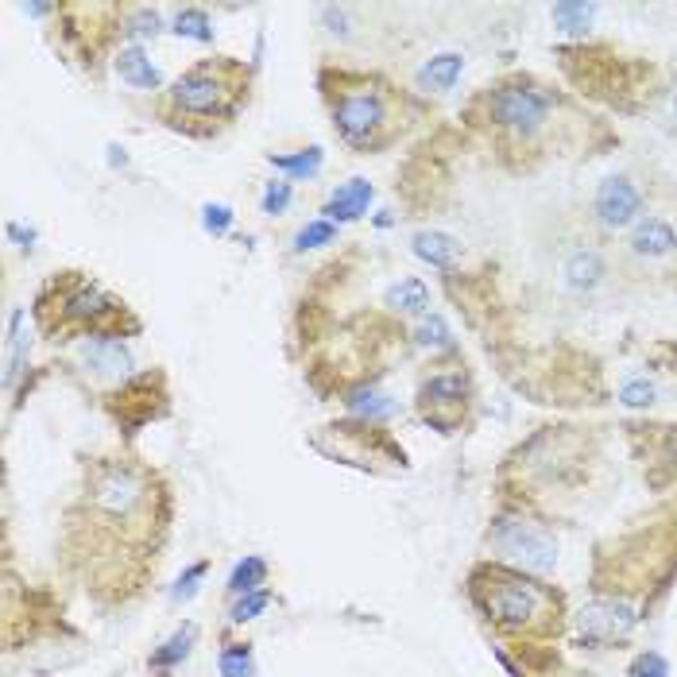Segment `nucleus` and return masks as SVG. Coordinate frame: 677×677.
Instances as JSON below:
<instances>
[{
  "mask_svg": "<svg viewBox=\"0 0 677 677\" xmlns=\"http://www.w3.org/2000/svg\"><path fill=\"white\" fill-rule=\"evenodd\" d=\"M643 213V190L635 186L631 175H608L596 194H592V221L604 229V233H619V229H631Z\"/></svg>",
  "mask_w": 677,
  "mask_h": 677,
  "instance_id": "obj_6",
  "label": "nucleus"
},
{
  "mask_svg": "<svg viewBox=\"0 0 677 677\" xmlns=\"http://www.w3.org/2000/svg\"><path fill=\"white\" fill-rule=\"evenodd\" d=\"M337 240V225L333 221H310V225H302L295 236V252H310V248H325V244H333Z\"/></svg>",
  "mask_w": 677,
  "mask_h": 677,
  "instance_id": "obj_26",
  "label": "nucleus"
},
{
  "mask_svg": "<svg viewBox=\"0 0 677 677\" xmlns=\"http://www.w3.org/2000/svg\"><path fill=\"white\" fill-rule=\"evenodd\" d=\"M287 206H291V182H267L264 194H260V213H267V217H279V213H287Z\"/></svg>",
  "mask_w": 677,
  "mask_h": 677,
  "instance_id": "obj_29",
  "label": "nucleus"
},
{
  "mask_svg": "<svg viewBox=\"0 0 677 677\" xmlns=\"http://www.w3.org/2000/svg\"><path fill=\"white\" fill-rule=\"evenodd\" d=\"M674 113H677V93H674Z\"/></svg>",
  "mask_w": 677,
  "mask_h": 677,
  "instance_id": "obj_35",
  "label": "nucleus"
},
{
  "mask_svg": "<svg viewBox=\"0 0 677 677\" xmlns=\"http://www.w3.org/2000/svg\"><path fill=\"white\" fill-rule=\"evenodd\" d=\"M387 306L399 310V314H426L430 310V287L422 279H399L391 291H387Z\"/></svg>",
  "mask_w": 677,
  "mask_h": 677,
  "instance_id": "obj_20",
  "label": "nucleus"
},
{
  "mask_svg": "<svg viewBox=\"0 0 677 677\" xmlns=\"http://www.w3.org/2000/svg\"><path fill=\"white\" fill-rule=\"evenodd\" d=\"M619 403L623 407H647V403H654V387L647 380H627L619 387Z\"/></svg>",
  "mask_w": 677,
  "mask_h": 677,
  "instance_id": "obj_32",
  "label": "nucleus"
},
{
  "mask_svg": "<svg viewBox=\"0 0 677 677\" xmlns=\"http://www.w3.org/2000/svg\"><path fill=\"white\" fill-rule=\"evenodd\" d=\"M372 198H376V190H372V182L368 178H349V182H341L333 194H329V202H325V221H333V225H345V221H360L368 206H372Z\"/></svg>",
  "mask_w": 677,
  "mask_h": 677,
  "instance_id": "obj_12",
  "label": "nucleus"
},
{
  "mask_svg": "<svg viewBox=\"0 0 677 677\" xmlns=\"http://www.w3.org/2000/svg\"><path fill=\"white\" fill-rule=\"evenodd\" d=\"M550 20L565 35H585L592 28V20H596V4H554Z\"/></svg>",
  "mask_w": 677,
  "mask_h": 677,
  "instance_id": "obj_22",
  "label": "nucleus"
},
{
  "mask_svg": "<svg viewBox=\"0 0 677 677\" xmlns=\"http://www.w3.org/2000/svg\"><path fill=\"white\" fill-rule=\"evenodd\" d=\"M202 229H206L209 236H225L229 229H233V209L229 206H206L202 209Z\"/></svg>",
  "mask_w": 677,
  "mask_h": 677,
  "instance_id": "obj_31",
  "label": "nucleus"
},
{
  "mask_svg": "<svg viewBox=\"0 0 677 677\" xmlns=\"http://www.w3.org/2000/svg\"><path fill=\"white\" fill-rule=\"evenodd\" d=\"M159 12H151V8H140V12H132L128 16V24H124V35L132 39V43H144V39H155L159 35Z\"/></svg>",
  "mask_w": 677,
  "mask_h": 677,
  "instance_id": "obj_27",
  "label": "nucleus"
},
{
  "mask_svg": "<svg viewBox=\"0 0 677 677\" xmlns=\"http://www.w3.org/2000/svg\"><path fill=\"white\" fill-rule=\"evenodd\" d=\"M492 546L507 561L523 565L530 573H550L558 565V542L550 538V530L530 519H496L492 527Z\"/></svg>",
  "mask_w": 677,
  "mask_h": 677,
  "instance_id": "obj_5",
  "label": "nucleus"
},
{
  "mask_svg": "<svg viewBox=\"0 0 677 677\" xmlns=\"http://www.w3.org/2000/svg\"><path fill=\"white\" fill-rule=\"evenodd\" d=\"M248 97V70L233 59H206L178 74L163 97V117L175 128L206 136L217 124H229Z\"/></svg>",
  "mask_w": 677,
  "mask_h": 677,
  "instance_id": "obj_1",
  "label": "nucleus"
},
{
  "mask_svg": "<svg viewBox=\"0 0 677 677\" xmlns=\"http://www.w3.org/2000/svg\"><path fill=\"white\" fill-rule=\"evenodd\" d=\"M414 341H418L422 349H430V353H445V349H453V333H449L445 318H438V314H426L422 322L414 325Z\"/></svg>",
  "mask_w": 677,
  "mask_h": 677,
  "instance_id": "obj_24",
  "label": "nucleus"
},
{
  "mask_svg": "<svg viewBox=\"0 0 677 677\" xmlns=\"http://www.w3.org/2000/svg\"><path fill=\"white\" fill-rule=\"evenodd\" d=\"M411 244H414V256H418L422 264L438 267V271H449V267H457V260H461V240L442 233V229L414 233Z\"/></svg>",
  "mask_w": 677,
  "mask_h": 677,
  "instance_id": "obj_16",
  "label": "nucleus"
},
{
  "mask_svg": "<svg viewBox=\"0 0 677 677\" xmlns=\"http://www.w3.org/2000/svg\"><path fill=\"white\" fill-rule=\"evenodd\" d=\"M472 596L480 612L503 631H530L550 608V592L507 569H480L472 577Z\"/></svg>",
  "mask_w": 677,
  "mask_h": 677,
  "instance_id": "obj_3",
  "label": "nucleus"
},
{
  "mask_svg": "<svg viewBox=\"0 0 677 677\" xmlns=\"http://www.w3.org/2000/svg\"><path fill=\"white\" fill-rule=\"evenodd\" d=\"M217 670H221V677H252L256 674L252 647L248 643H225L217 654Z\"/></svg>",
  "mask_w": 677,
  "mask_h": 677,
  "instance_id": "obj_23",
  "label": "nucleus"
},
{
  "mask_svg": "<svg viewBox=\"0 0 677 677\" xmlns=\"http://www.w3.org/2000/svg\"><path fill=\"white\" fill-rule=\"evenodd\" d=\"M461 74H465V55L442 51V55H434V59H426L418 66L414 82H418V89H426V93H449V89L457 86Z\"/></svg>",
  "mask_w": 677,
  "mask_h": 677,
  "instance_id": "obj_15",
  "label": "nucleus"
},
{
  "mask_svg": "<svg viewBox=\"0 0 677 677\" xmlns=\"http://www.w3.org/2000/svg\"><path fill=\"white\" fill-rule=\"evenodd\" d=\"M194 635H198V631H194V623H182L175 635H171L163 647L151 654V670L171 674L178 662H186V658H190V647H194Z\"/></svg>",
  "mask_w": 677,
  "mask_h": 677,
  "instance_id": "obj_19",
  "label": "nucleus"
},
{
  "mask_svg": "<svg viewBox=\"0 0 677 677\" xmlns=\"http://www.w3.org/2000/svg\"><path fill=\"white\" fill-rule=\"evenodd\" d=\"M78 364L93 380H124L132 372V353L124 341H117V333L101 329V333H86L78 341Z\"/></svg>",
  "mask_w": 677,
  "mask_h": 677,
  "instance_id": "obj_9",
  "label": "nucleus"
},
{
  "mask_svg": "<svg viewBox=\"0 0 677 677\" xmlns=\"http://www.w3.org/2000/svg\"><path fill=\"white\" fill-rule=\"evenodd\" d=\"M604 279H608V260L596 248H573L561 260V283L573 295H592L596 287H604Z\"/></svg>",
  "mask_w": 677,
  "mask_h": 677,
  "instance_id": "obj_11",
  "label": "nucleus"
},
{
  "mask_svg": "<svg viewBox=\"0 0 677 677\" xmlns=\"http://www.w3.org/2000/svg\"><path fill=\"white\" fill-rule=\"evenodd\" d=\"M623 256L639 267L666 264L670 256H677V229L666 217H639V221L627 229Z\"/></svg>",
  "mask_w": 677,
  "mask_h": 677,
  "instance_id": "obj_8",
  "label": "nucleus"
},
{
  "mask_svg": "<svg viewBox=\"0 0 677 677\" xmlns=\"http://www.w3.org/2000/svg\"><path fill=\"white\" fill-rule=\"evenodd\" d=\"M635 677H670V662L662 658V654H639V662H635V670H631Z\"/></svg>",
  "mask_w": 677,
  "mask_h": 677,
  "instance_id": "obj_33",
  "label": "nucleus"
},
{
  "mask_svg": "<svg viewBox=\"0 0 677 677\" xmlns=\"http://www.w3.org/2000/svg\"><path fill=\"white\" fill-rule=\"evenodd\" d=\"M117 298H109L101 287L93 283H74L66 295L59 298V325H89L93 333H101V325L109 322L113 314H120Z\"/></svg>",
  "mask_w": 677,
  "mask_h": 677,
  "instance_id": "obj_10",
  "label": "nucleus"
},
{
  "mask_svg": "<svg viewBox=\"0 0 677 677\" xmlns=\"http://www.w3.org/2000/svg\"><path fill=\"white\" fill-rule=\"evenodd\" d=\"M465 395H469V383L461 372H438L422 383L418 399H422V414L426 418H438V411H457L465 407Z\"/></svg>",
  "mask_w": 677,
  "mask_h": 677,
  "instance_id": "obj_13",
  "label": "nucleus"
},
{
  "mask_svg": "<svg viewBox=\"0 0 677 677\" xmlns=\"http://www.w3.org/2000/svg\"><path fill=\"white\" fill-rule=\"evenodd\" d=\"M260 585H267V561L248 554V558H240L233 565L225 589H229V596H248V592H260Z\"/></svg>",
  "mask_w": 677,
  "mask_h": 677,
  "instance_id": "obj_21",
  "label": "nucleus"
},
{
  "mask_svg": "<svg viewBox=\"0 0 677 677\" xmlns=\"http://www.w3.org/2000/svg\"><path fill=\"white\" fill-rule=\"evenodd\" d=\"M4 233H8V240H20V244H31V240H35V233L24 229V225H16V221H8V229H4Z\"/></svg>",
  "mask_w": 677,
  "mask_h": 677,
  "instance_id": "obj_34",
  "label": "nucleus"
},
{
  "mask_svg": "<svg viewBox=\"0 0 677 677\" xmlns=\"http://www.w3.org/2000/svg\"><path fill=\"white\" fill-rule=\"evenodd\" d=\"M345 407H349L356 418H364V422H383V418L395 414V399L368 383V387H353V391L345 395Z\"/></svg>",
  "mask_w": 677,
  "mask_h": 677,
  "instance_id": "obj_17",
  "label": "nucleus"
},
{
  "mask_svg": "<svg viewBox=\"0 0 677 677\" xmlns=\"http://www.w3.org/2000/svg\"><path fill=\"white\" fill-rule=\"evenodd\" d=\"M329 117L353 151H380L395 136V101L372 78H341L329 89Z\"/></svg>",
  "mask_w": 677,
  "mask_h": 677,
  "instance_id": "obj_2",
  "label": "nucleus"
},
{
  "mask_svg": "<svg viewBox=\"0 0 677 677\" xmlns=\"http://www.w3.org/2000/svg\"><path fill=\"white\" fill-rule=\"evenodd\" d=\"M117 74L120 82H128L132 89H144V93H155V89L163 86V78H159V70H155V62L148 59V51L140 47V43H128V47H120L117 55Z\"/></svg>",
  "mask_w": 677,
  "mask_h": 677,
  "instance_id": "obj_14",
  "label": "nucleus"
},
{
  "mask_svg": "<svg viewBox=\"0 0 677 677\" xmlns=\"http://www.w3.org/2000/svg\"><path fill=\"white\" fill-rule=\"evenodd\" d=\"M209 573V561H198V565H190V569H186V573H182V577H178V585L175 589H171V600H190V596H194V592H198V585H202V577H206Z\"/></svg>",
  "mask_w": 677,
  "mask_h": 677,
  "instance_id": "obj_30",
  "label": "nucleus"
},
{
  "mask_svg": "<svg viewBox=\"0 0 677 677\" xmlns=\"http://www.w3.org/2000/svg\"><path fill=\"white\" fill-rule=\"evenodd\" d=\"M635 608L623 604V600H592L577 612V631H581V643L589 647H608V643H619L635 631Z\"/></svg>",
  "mask_w": 677,
  "mask_h": 677,
  "instance_id": "obj_7",
  "label": "nucleus"
},
{
  "mask_svg": "<svg viewBox=\"0 0 677 677\" xmlns=\"http://www.w3.org/2000/svg\"><path fill=\"white\" fill-rule=\"evenodd\" d=\"M271 608V592L260 589V592H248V596H236L233 612H229V619L233 623H248V619H256L260 612H267Z\"/></svg>",
  "mask_w": 677,
  "mask_h": 677,
  "instance_id": "obj_28",
  "label": "nucleus"
},
{
  "mask_svg": "<svg viewBox=\"0 0 677 677\" xmlns=\"http://www.w3.org/2000/svg\"><path fill=\"white\" fill-rule=\"evenodd\" d=\"M550 109H554V97L546 89L523 86V82H511V86L488 93V120L515 140H530L550 120Z\"/></svg>",
  "mask_w": 677,
  "mask_h": 677,
  "instance_id": "obj_4",
  "label": "nucleus"
},
{
  "mask_svg": "<svg viewBox=\"0 0 677 677\" xmlns=\"http://www.w3.org/2000/svg\"><path fill=\"white\" fill-rule=\"evenodd\" d=\"M267 163H271L275 171H283L291 182H306V178H314L322 171L325 151L322 148H298V151H291V155H275V151H271Z\"/></svg>",
  "mask_w": 677,
  "mask_h": 677,
  "instance_id": "obj_18",
  "label": "nucleus"
},
{
  "mask_svg": "<svg viewBox=\"0 0 677 677\" xmlns=\"http://www.w3.org/2000/svg\"><path fill=\"white\" fill-rule=\"evenodd\" d=\"M175 35L182 39H194V43H213V20H209L202 8H182L175 16Z\"/></svg>",
  "mask_w": 677,
  "mask_h": 677,
  "instance_id": "obj_25",
  "label": "nucleus"
}]
</instances>
